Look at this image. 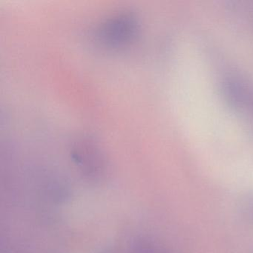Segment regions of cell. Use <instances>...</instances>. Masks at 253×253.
Wrapping results in <instances>:
<instances>
[{
  "mask_svg": "<svg viewBox=\"0 0 253 253\" xmlns=\"http://www.w3.org/2000/svg\"><path fill=\"white\" fill-rule=\"evenodd\" d=\"M222 91L230 107L253 126V82L231 75L222 83Z\"/></svg>",
  "mask_w": 253,
  "mask_h": 253,
  "instance_id": "obj_1",
  "label": "cell"
},
{
  "mask_svg": "<svg viewBox=\"0 0 253 253\" xmlns=\"http://www.w3.org/2000/svg\"><path fill=\"white\" fill-rule=\"evenodd\" d=\"M137 23L128 14H118L108 19L98 30L100 42L108 48H123L132 42L137 35Z\"/></svg>",
  "mask_w": 253,
  "mask_h": 253,
  "instance_id": "obj_2",
  "label": "cell"
}]
</instances>
